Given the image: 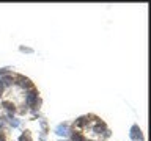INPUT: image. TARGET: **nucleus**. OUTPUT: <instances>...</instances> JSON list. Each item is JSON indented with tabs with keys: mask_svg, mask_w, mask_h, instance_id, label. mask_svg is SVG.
I'll return each instance as SVG.
<instances>
[{
	"mask_svg": "<svg viewBox=\"0 0 151 141\" xmlns=\"http://www.w3.org/2000/svg\"><path fill=\"white\" fill-rule=\"evenodd\" d=\"M71 140L73 141H85V138L80 133H73V136H71Z\"/></svg>",
	"mask_w": 151,
	"mask_h": 141,
	"instance_id": "obj_7",
	"label": "nucleus"
},
{
	"mask_svg": "<svg viewBox=\"0 0 151 141\" xmlns=\"http://www.w3.org/2000/svg\"><path fill=\"white\" fill-rule=\"evenodd\" d=\"M19 141H32V136L28 132H25V133H22L21 136H19Z\"/></svg>",
	"mask_w": 151,
	"mask_h": 141,
	"instance_id": "obj_5",
	"label": "nucleus"
},
{
	"mask_svg": "<svg viewBox=\"0 0 151 141\" xmlns=\"http://www.w3.org/2000/svg\"><path fill=\"white\" fill-rule=\"evenodd\" d=\"M3 89H5V85L2 83V80H0V94L3 93Z\"/></svg>",
	"mask_w": 151,
	"mask_h": 141,
	"instance_id": "obj_12",
	"label": "nucleus"
},
{
	"mask_svg": "<svg viewBox=\"0 0 151 141\" xmlns=\"http://www.w3.org/2000/svg\"><path fill=\"white\" fill-rule=\"evenodd\" d=\"M9 124H11L13 127H17V125H19V121H17V119H14V118L9 115Z\"/></svg>",
	"mask_w": 151,
	"mask_h": 141,
	"instance_id": "obj_9",
	"label": "nucleus"
},
{
	"mask_svg": "<svg viewBox=\"0 0 151 141\" xmlns=\"http://www.w3.org/2000/svg\"><path fill=\"white\" fill-rule=\"evenodd\" d=\"M3 124H5V121H3V119H0V127H3Z\"/></svg>",
	"mask_w": 151,
	"mask_h": 141,
	"instance_id": "obj_13",
	"label": "nucleus"
},
{
	"mask_svg": "<svg viewBox=\"0 0 151 141\" xmlns=\"http://www.w3.org/2000/svg\"><path fill=\"white\" fill-rule=\"evenodd\" d=\"M0 141H3V135L2 133H0Z\"/></svg>",
	"mask_w": 151,
	"mask_h": 141,
	"instance_id": "obj_14",
	"label": "nucleus"
},
{
	"mask_svg": "<svg viewBox=\"0 0 151 141\" xmlns=\"http://www.w3.org/2000/svg\"><path fill=\"white\" fill-rule=\"evenodd\" d=\"M9 72V68H5V69H2L0 70V75H3V74H8Z\"/></svg>",
	"mask_w": 151,
	"mask_h": 141,
	"instance_id": "obj_11",
	"label": "nucleus"
},
{
	"mask_svg": "<svg viewBox=\"0 0 151 141\" xmlns=\"http://www.w3.org/2000/svg\"><path fill=\"white\" fill-rule=\"evenodd\" d=\"M19 50L21 52H25V53H33V49H30V47H19Z\"/></svg>",
	"mask_w": 151,
	"mask_h": 141,
	"instance_id": "obj_10",
	"label": "nucleus"
},
{
	"mask_svg": "<svg viewBox=\"0 0 151 141\" xmlns=\"http://www.w3.org/2000/svg\"><path fill=\"white\" fill-rule=\"evenodd\" d=\"M129 136H131V140H132V141H145L143 135H142V130H140V127L137 125V124H134V125L131 127Z\"/></svg>",
	"mask_w": 151,
	"mask_h": 141,
	"instance_id": "obj_1",
	"label": "nucleus"
},
{
	"mask_svg": "<svg viewBox=\"0 0 151 141\" xmlns=\"http://www.w3.org/2000/svg\"><path fill=\"white\" fill-rule=\"evenodd\" d=\"M36 102H38V91L32 89V91L27 94V103L28 105H35Z\"/></svg>",
	"mask_w": 151,
	"mask_h": 141,
	"instance_id": "obj_2",
	"label": "nucleus"
},
{
	"mask_svg": "<svg viewBox=\"0 0 151 141\" xmlns=\"http://www.w3.org/2000/svg\"><path fill=\"white\" fill-rule=\"evenodd\" d=\"M93 132H94V133H102V132H104V125H102V124L94 125V127H93Z\"/></svg>",
	"mask_w": 151,
	"mask_h": 141,
	"instance_id": "obj_8",
	"label": "nucleus"
},
{
	"mask_svg": "<svg viewBox=\"0 0 151 141\" xmlns=\"http://www.w3.org/2000/svg\"><path fill=\"white\" fill-rule=\"evenodd\" d=\"M55 133L60 135V136H66V135H68V124H60V125H57Z\"/></svg>",
	"mask_w": 151,
	"mask_h": 141,
	"instance_id": "obj_4",
	"label": "nucleus"
},
{
	"mask_svg": "<svg viewBox=\"0 0 151 141\" xmlns=\"http://www.w3.org/2000/svg\"><path fill=\"white\" fill-rule=\"evenodd\" d=\"M17 85H19V86H22V88H32V82L27 77H22V75H19V77H17Z\"/></svg>",
	"mask_w": 151,
	"mask_h": 141,
	"instance_id": "obj_3",
	"label": "nucleus"
},
{
	"mask_svg": "<svg viewBox=\"0 0 151 141\" xmlns=\"http://www.w3.org/2000/svg\"><path fill=\"white\" fill-rule=\"evenodd\" d=\"M2 105H3L5 108H6V110H8V111H11V113H14V105H13V103H11V102H3V103H2Z\"/></svg>",
	"mask_w": 151,
	"mask_h": 141,
	"instance_id": "obj_6",
	"label": "nucleus"
}]
</instances>
